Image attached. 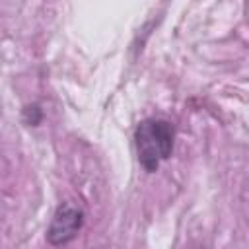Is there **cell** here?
<instances>
[{
    "mask_svg": "<svg viewBox=\"0 0 249 249\" xmlns=\"http://www.w3.org/2000/svg\"><path fill=\"white\" fill-rule=\"evenodd\" d=\"M175 128L165 119H144L138 123L134 130V144L140 165L154 173L158 171L160 163L167 160L173 152Z\"/></svg>",
    "mask_w": 249,
    "mask_h": 249,
    "instance_id": "1",
    "label": "cell"
},
{
    "mask_svg": "<svg viewBox=\"0 0 249 249\" xmlns=\"http://www.w3.org/2000/svg\"><path fill=\"white\" fill-rule=\"evenodd\" d=\"M82 226H84V210L70 202H62L56 206L53 220L47 228V241L53 247H62L78 235Z\"/></svg>",
    "mask_w": 249,
    "mask_h": 249,
    "instance_id": "2",
    "label": "cell"
},
{
    "mask_svg": "<svg viewBox=\"0 0 249 249\" xmlns=\"http://www.w3.org/2000/svg\"><path fill=\"white\" fill-rule=\"evenodd\" d=\"M21 119H23V123L29 124V126L41 124V121H43V109H41V105H39V103H29V105H25L23 111H21Z\"/></svg>",
    "mask_w": 249,
    "mask_h": 249,
    "instance_id": "3",
    "label": "cell"
}]
</instances>
